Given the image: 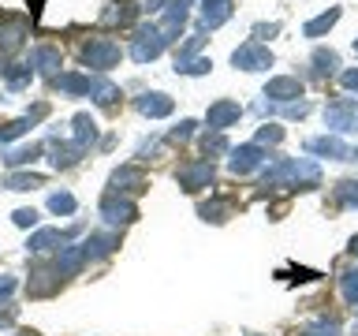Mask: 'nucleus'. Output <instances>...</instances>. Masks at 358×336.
Instances as JSON below:
<instances>
[{"label": "nucleus", "mask_w": 358, "mask_h": 336, "mask_svg": "<svg viewBox=\"0 0 358 336\" xmlns=\"http://www.w3.org/2000/svg\"><path fill=\"white\" fill-rule=\"evenodd\" d=\"M164 34H161V27H138V34H134V45H131V56L138 64H145V60H157V56L164 52Z\"/></svg>", "instance_id": "f257e3e1"}, {"label": "nucleus", "mask_w": 358, "mask_h": 336, "mask_svg": "<svg viewBox=\"0 0 358 336\" xmlns=\"http://www.w3.org/2000/svg\"><path fill=\"white\" fill-rule=\"evenodd\" d=\"M83 60L90 67H97V71H108V67L120 60V45L112 41V38H90L83 45Z\"/></svg>", "instance_id": "f03ea898"}, {"label": "nucleus", "mask_w": 358, "mask_h": 336, "mask_svg": "<svg viewBox=\"0 0 358 336\" xmlns=\"http://www.w3.org/2000/svg\"><path fill=\"white\" fill-rule=\"evenodd\" d=\"M231 64L243 67V71H265V67H273V52L262 41H246L231 52Z\"/></svg>", "instance_id": "7ed1b4c3"}, {"label": "nucleus", "mask_w": 358, "mask_h": 336, "mask_svg": "<svg viewBox=\"0 0 358 336\" xmlns=\"http://www.w3.org/2000/svg\"><path fill=\"white\" fill-rule=\"evenodd\" d=\"M324 123H329L332 131H358V101H351V97L332 101V105L324 108Z\"/></svg>", "instance_id": "20e7f679"}, {"label": "nucleus", "mask_w": 358, "mask_h": 336, "mask_svg": "<svg viewBox=\"0 0 358 336\" xmlns=\"http://www.w3.org/2000/svg\"><path fill=\"white\" fill-rule=\"evenodd\" d=\"M27 19L22 15H8V19H0V52H15L22 49V41H27Z\"/></svg>", "instance_id": "39448f33"}, {"label": "nucleus", "mask_w": 358, "mask_h": 336, "mask_svg": "<svg viewBox=\"0 0 358 336\" xmlns=\"http://www.w3.org/2000/svg\"><path fill=\"white\" fill-rule=\"evenodd\" d=\"M179 183H183V190H198V187H209V183H213V164H209V161H194V164H183V168H179Z\"/></svg>", "instance_id": "423d86ee"}, {"label": "nucleus", "mask_w": 358, "mask_h": 336, "mask_svg": "<svg viewBox=\"0 0 358 336\" xmlns=\"http://www.w3.org/2000/svg\"><path fill=\"white\" fill-rule=\"evenodd\" d=\"M265 161V153H262V146H239V150H231V172L235 176H246V172H254L257 164Z\"/></svg>", "instance_id": "0eeeda50"}, {"label": "nucleus", "mask_w": 358, "mask_h": 336, "mask_svg": "<svg viewBox=\"0 0 358 336\" xmlns=\"http://www.w3.org/2000/svg\"><path fill=\"white\" fill-rule=\"evenodd\" d=\"M239 116H243V108L235 105V101H217V105H209V116L206 120H209L213 131H224V127H231Z\"/></svg>", "instance_id": "6e6552de"}, {"label": "nucleus", "mask_w": 358, "mask_h": 336, "mask_svg": "<svg viewBox=\"0 0 358 336\" xmlns=\"http://www.w3.org/2000/svg\"><path fill=\"white\" fill-rule=\"evenodd\" d=\"M187 4L190 0H172L164 11V19H161V34H164V41H172L179 30H183V22H187Z\"/></svg>", "instance_id": "1a4fd4ad"}, {"label": "nucleus", "mask_w": 358, "mask_h": 336, "mask_svg": "<svg viewBox=\"0 0 358 336\" xmlns=\"http://www.w3.org/2000/svg\"><path fill=\"white\" fill-rule=\"evenodd\" d=\"M101 213H105V220L120 224V220H131L134 217V206L120 195V190H112V195H105V202H101Z\"/></svg>", "instance_id": "9d476101"}, {"label": "nucleus", "mask_w": 358, "mask_h": 336, "mask_svg": "<svg viewBox=\"0 0 358 336\" xmlns=\"http://www.w3.org/2000/svg\"><path fill=\"white\" fill-rule=\"evenodd\" d=\"M265 97H273V101H291V97H302V83H299V78H291V75L268 78Z\"/></svg>", "instance_id": "9b49d317"}, {"label": "nucleus", "mask_w": 358, "mask_h": 336, "mask_svg": "<svg viewBox=\"0 0 358 336\" xmlns=\"http://www.w3.org/2000/svg\"><path fill=\"white\" fill-rule=\"evenodd\" d=\"M306 150L310 153H321V157H332V161H347V157H355L340 139H332V134H324V139H310Z\"/></svg>", "instance_id": "f8f14e48"}, {"label": "nucleus", "mask_w": 358, "mask_h": 336, "mask_svg": "<svg viewBox=\"0 0 358 336\" xmlns=\"http://www.w3.org/2000/svg\"><path fill=\"white\" fill-rule=\"evenodd\" d=\"M138 112L150 116V120H161V116L172 112V97L168 94H145V97H138Z\"/></svg>", "instance_id": "ddd939ff"}, {"label": "nucleus", "mask_w": 358, "mask_h": 336, "mask_svg": "<svg viewBox=\"0 0 358 336\" xmlns=\"http://www.w3.org/2000/svg\"><path fill=\"white\" fill-rule=\"evenodd\" d=\"M231 15V0H201V19H206V27H220V22H228Z\"/></svg>", "instance_id": "4468645a"}, {"label": "nucleus", "mask_w": 358, "mask_h": 336, "mask_svg": "<svg viewBox=\"0 0 358 336\" xmlns=\"http://www.w3.org/2000/svg\"><path fill=\"white\" fill-rule=\"evenodd\" d=\"M112 183H116V190H142L145 187V176L134 164H123L120 172L112 176Z\"/></svg>", "instance_id": "2eb2a0df"}, {"label": "nucleus", "mask_w": 358, "mask_h": 336, "mask_svg": "<svg viewBox=\"0 0 358 336\" xmlns=\"http://www.w3.org/2000/svg\"><path fill=\"white\" fill-rule=\"evenodd\" d=\"M336 22H340V8H332V11H324V15L310 19L306 27H302V34H306V38H321V34H324V30H332Z\"/></svg>", "instance_id": "dca6fc26"}, {"label": "nucleus", "mask_w": 358, "mask_h": 336, "mask_svg": "<svg viewBox=\"0 0 358 336\" xmlns=\"http://www.w3.org/2000/svg\"><path fill=\"white\" fill-rule=\"evenodd\" d=\"M94 139H97L94 116H90V112H78V116H75V146H83V150H86V142H94Z\"/></svg>", "instance_id": "f3484780"}, {"label": "nucleus", "mask_w": 358, "mask_h": 336, "mask_svg": "<svg viewBox=\"0 0 358 336\" xmlns=\"http://www.w3.org/2000/svg\"><path fill=\"white\" fill-rule=\"evenodd\" d=\"M56 86L64 90V94H90V86H94V78L90 75H56Z\"/></svg>", "instance_id": "a211bd4d"}, {"label": "nucleus", "mask_w": 358, "mask_h": 336, "mask_svg": "<svg viewBox=\"0 0 358 336\" xmlns=\"http://www.w3.org/2000/svg\"><path fill=\"white\" fill-rule=\"evenodd\" d=\"M30 64L41 67V71H56V67H60V49H49V45H41V49L30 52Z\"/></svg>", "instance_id": "6ab92c4d"}, {"label": "nucleus", "mask_w": 358, "mask_h": 336, "mask_svg": "<svg viewBox=\"0 0 358 336\" xmlns=\"http://www.w3.org/2000/svg\"><path fill=\"white\" fill-rule=\"evenodd\" d=\"M78 153H83V146H75V142H71V146H67V142H64V146L52 142V164H56V168H71V164L78 161Z\"/></svg>", "instance_id": "aec40b11"}, {"label": "nucleus", "mask_w": 358, "mask_h": 336, "mask_svg": "<svg viewBox=\"0 0 358 336\" xmlns=\"http://www.w3.org/2000/svg\"><path fill=\"white\" fill-rule=\"evenodd\" d=\"M336 67H340V56L332 49H317L313 52V71L317 75H336Z\"/></svg>", "instance_id": "412c9836"}, {"label": "nucleus", "mask_w": 358, "mask_h": 336, "mask_svg": "<svg viewBox=\"0 0 358 336\" xmlns=\"http://www.w3.org/2000/svg\"><path fill=\"white\" fill-rule=\"evenodd\" d=\"M206 41H209V38H206V34H201V30H198V34H190V38H187L183 45H179V52H176V67H179V64H187L190 56H194V52H198L201 45H206Z\"/></svg>", "instance_id": "4be33fe9"}, {"label": "nucleus", "mask_w": 358, "mask_h": 336, "mask_svg": "<svg viewBox=\"0 0 358 336\" xmlns=\"http://www.w3.org/2000/svg\"><path fill=\"white\" fill-rule=\"evenodd\" d=\"M67 235L60 232V228H45V232H38L30 239V251H49V246H56V243H64Z\"/></svg>", "instance_id": "5701e85b"}, {"label": "nucleus", "mask_w": 358, "mask_h": 336, "mask_svg": "<svg viewBox=\"0 0 358 336\" xmlns=\"http://www.w3.org/2000/svg\"><path fill=\"white\" fill-rule=\"evenodd\" d=\"M134 11H138L134 4H120V8L105 11V15H101V22H105V27H116V22H120V27H127V22L134 19Z\"/></svg>", "instance_id": "b1692460"}, {"label": "nucleus", "mask_w": 358, "mask_h": 336, "mask_svg": "<svg viewBox=\"0 0 358 336\" xmlns=\"http://www.w3.org/2000/svg\"><path fill=\"white\" fill-rule=\"evenodd\" d=\"M90 94H94V101H97V105H112V101L120 97V90L112 86V83H105V78H94V86H90Z\"/></svg>", "instance_id": "393cba45"}, {"label": "nucleus", "mask_w": 358, "mask_h": 336, "mask_svg": "<svg viewBox=\"0 0 358 336\" xmlns=\"http://www.w3.org/2000/svg\"><path fill=\"white\" fill-rule=\"evenodd\" d=\"M228 213H231V202H224V198H213V202L201 206V217H206V220H224Z\"/></svg>", "instance_id": "a878e982"}, {"label": "nucleus", "mask_w": 358, "mask_h": 336, "mask_svg": "<svg viewBox=\"0 0 358 336\" xmlns=\"http://www.w3.org/2000/svg\"><path fill=\"white\" fill-rule=\"evenodd\" d=\"M30 116H22V120H11V123H4V127H0V142H11V139H19V134H27L30 131Z\"/></svg>", "instance_id": "bb28decb"}, {"label": "nucleus", "mask_w": 358, "mask_h": 336, "mask_svg": "<svg viewBox=\"0 0 358 336\" xmlns=\"http://www.w3.org/2000/svg\"><path fill=\"white\" fill-rule=\"evenodd\" d=\"M41 153V146H22V150H15V153H8L4 161H8V168H19V164H30L34 157Z\"/></svg>", "instance_id": "cd10ccee"}, {"label": "nucleus", "mask_w": 358, "mask_h": 336, "mask_svg": "<svg viewBox=\"0 0 358 336\" xmlns=\"http://www.w3.org/2000/svg\"><path fill=\"white\" fill-rule=\"evenodd\" d=\"M336 198H340L343 206H358V179H343V183L336 187Z\"/></svg>", "instance_id": "c85d7f7f"}, {"label": "nucleus", "mask_w": 358, "mask_h": 336, "mask_svg": "<svg viewBox=\"0 0 358 336\" xmlns=\"http://www.w3.org/2000/svg\"><path fill=\"white\" fill-rule=\"evenodd\" d=\"M8 187H11V190H30V187H41V176H27V172H11V176H8Z\"/></svg>", "instance_id": "c756f323"}, {"label": "nucleus", "mask_w": 358, "mask_h": 336, "mask_svg": "<svg viewBox=\"0 0 358 336\" xmlns=\"http://www.w3.org/2000/svg\"><path fill=\"white\" fill-rule=\"evenodd\" d=\"M340 288H343V299L347 302H358V269H347L343 280H340Z\"/></svg>", "instance_id": "7c9ffc66"}, {"label": "nucleus", "mask_w": 358, "mask_h": 336, "mask_svg": "<svg viewBox=\"0 0 358 336\" xmlns=\"http://www.w3.org/2000/svg\"><path fill=\"white\" fill-rule=\"evenodd\" d=\"M284 139V127H276V123H265L262 131H257V146H276Z\"/></svg>", "instance_id": "2f4dec72"}, {"label": "nucleus", "mask_w": 358, "mask_h": 336, "mask_svg": "<svg viewBox=\"0 0 358 336\" xmlns=\"http://www.w3.org/2000/svg\"><path fill=\"white\" fill-rule=\"evenodd\" d=\"M49 209L52 213H75V198L71 195H52L49 198Z\"/></svg>", "instance_id": "473e14b6"}, {"label": "nucleus", "mask_w": 358, "mask_h": 336, "mask_svg": "<svg viewBox=\"0 0 358 336\" xmlns=\"http://www.w3.org/2000/svg\"><path fill=\"white\" fill-rule=\"evenodd\" d=\"M209 67H213L209 60H187V64H179L176 71H183V75H206Z\"/></svg>", "instance_id": "72a5a7b5"}, {"label": "nucleus", "mask_w": 358, "mask_h": 336, "mask_svg": "<svg viewBox=\"0 0 358 336\" xmlns=\"http://www.w3.org/2000/svg\"><path fill=\"white\" fill-rule=\"evenodd\" d=\"M201 146H206V153H224V150H228V142H224L220 131L217 134H206V142H201Z\"/></svg>", "instance_id": "f704fd0d"}, {"label": "nucleus", "mask_w": 358, "mask_h": 336, "mask_svg": "<svg viewBox=\"0 0 358 336\" xmlns=\"http://www.w3.org/2000/svg\"><path fill=\"white\" fill-rule=\"evenodd\" d=\"M273 34H280V22H257V27H254V41L257 38H273Z\"/></svg>", "instance_id": "c9c22d12"}, {"label": "nucleus", "mask_w": 358, "mask_h": 336, "mask_svg": "<svg viewBox=\"0 0 358 336\" xmlns=\"http://www.w3.org/2000/svg\"><path fill=\"white\" fill-rule=\"evenodd\" d=\"M190 134H194V120H183V123L172 131V142H183V139H190Z\"/></svg>", "instance_id": "e433bc0d"}, {"label": "nucleus", "mask_w": 358, "mask_h": 336, "mask_svg": "<svg viewBox=\"0 0 358 336\" xmlns=\"http://www.w3.org/2000/svg\"><path fill=\"white\" fill-rule=\"evenodd\" d=\"M306 112H310L306 101H287L284 105V116H306Z\"/></svg>", "instance_id": "4c0bfd02"}, {"label": "nucleus", "mask_w": 358, "mask_h": 336, "mask_svg": "<svg viewBox=\"0 0 358 336\" xmlns=\"http://www.w3.org/2000/svg\"><path fill=\"white\" fill-rule=\"evenodd\" d=\"M15 224H19V228H30V224H38V213H34V209H19Z\"/></svg>", "instance_id": "58836bf2"}, {"label": "nucleus", "mask_w": 358, "mask_h": 336, "mask_svg": "<svg viewBox=\"0 0 358 336\" xmlns=\"http://www.w3.org/2000/svg\"><path fill=\"white\" fill-rule=\"evenodd\" d=\"M340 83H343L347 90H358V67H351V71H343V75H340Z\"/></svg>", "instance_id": "ea45409f"}, {"label": "nucleus", "mask_w": 358, "mask_h": 336, "mask_svg": "<svg viewBox=\"0 0 358 336\" xmlns=\"http://www.w3.org/2000/svg\"><path fill=\"white\" fill-rule=\"evenodd\" d=\"M351 254L358 258V235H355V239H351Z\"/></svg>", "instance_id": "a19ab883"}, {"label": "nucleus", "mask_w": 358, "mask_h": 336, "mask_svg": "<svg viewBox=\"0 0 358 336\" xmlns=\"http://www.w3.org/2000/svg\"><path fill=\"white\" fill-rule=\"evenodd\" d=\"M355 52H358V38H355Z\"/></svg>", "instance_id": "79ce46f5"}, {"label": "nucleus", "mask_w": 358, "mask_h": 336, "mask_svg": "<svg viewBox=\"0 0 358 336\" xmlns=\"http://www.w3.org/2000/svg\"><path fill=\"white\" fill-rule=\"evenodd\" d=\"M22 336H34V332H22Z\"/></svg>", "instance_id": "37998d69"}, {"label": "nucleus", "mask_w": 358, "mask_h": 336, "mask_svg": "<svg viewBox=\"0 0 358 336\" xmlns=\"http://www.w3.org/2000/svg\"><path fill=\"white\" fill-rule=\"evenodd\" d=\"M355 157H358V150H355Z\"/></svg>", "instance_id": "c03bdc74"}]
</instances>
